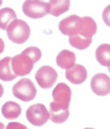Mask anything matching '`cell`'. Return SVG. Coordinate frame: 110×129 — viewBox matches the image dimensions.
I'll use <instances>...</instances> for the list:
<instances>
[{"label":"cell","mask_w":110,"mask_h":129,"mask_svg":"<svg viewBox=\"0 0 110 129\" xmlns=\"http://www.w3.org/2000/svg\"><path fill=\"white\" fill-rule=\"evenodd\" d=\"M69 44L73 47L77 48V49H86L91 44V39H84V38L75 35V37H69Z\"/></svg>","instance_id":"19"},{"label":"cell","mask_w":110,"mask_h":129,"mask_svg":"<svg viewBox=\"0 0 110 129\" xmlns=\"http://www.w3.org/2000/svg\"><path fill=\"white\" fill-rule=\"evenodd\" d=\"M96 60L102 66L110 67V45L102 44L96 49Z\"/></svg>","instance_id":"18"},{"label":"cell","mask_w":110,"mask_h":129,"mask_svg":"<svg viewBox=\"0 0 110 129\" xmlns=\"http://www.w3.org/2000/svg\"><path fill=\"white\" fill-rule=\"evenodd\" d=\"M84 129H94V128H84Z\"/></svg>","instance_id":"27"},{"label":"cell","mask_w":110,"mask_h":129,"mask_svg":"<svg viewBox=\"0 0 110 129\" xmlns=\"http://www.w3.org/2000/svg\"><path fill=\"white\" fill-rule=\"evenodd\" d=\"M75 60L76 56L75 54L70 51H61L56 56V63L59 67H61L62 69H70L72 67L75 66Z\"/></svg>","instance_id":"11"},{"label":"cell","mask_w":110,"mask_h":129,"mask_svg":"<svg viewBox=\"0 0 110 129\" xmlns=\"http://www.w3.org/2000/svg\"><path fill=\"white\" fill-rule=\"evenodd\" d=\"M48 4V14H52L54 17H59L62 13H65L70 7L69 0H52Z\"/></svg>","instance_id":"14"},{"label":"cell","mask_w":110,"mask_h":129,"mask_svg":"<svg viewBox=\"0 0 110 129\" xmlns=\"http://www.w3.org/2000/svg\"><path fill=\"white\" fill-rule=\"evenodd\" d=\"M70 99H72V90L68 86L61 82L58 83V86L53 90V103L58 106L60 108L68 109L69 103H70Z\"/></svg>","instance_id":"7"},{"label":"cell","mask_w":110,"mask_h":129,"mask_svg":"<svg viewBox=\"0 0 110 129\" xmlns=\"http://www.w3.org/2000/svg\"><path fill=\"white\" fill-rule=\"evenodd\" d=\"M49 120L54 123H63L69 117V109L60 108L55 106L53 102H50L49 106Z\"/></svg>","instance_id":"13"},{"label":"cell","mask_w":110,"mask_h":129,"mask_svg":"<svg viewBox=\"0 0 110 129\" xmlns=\"http://www.w3.org/2000/svg\"><path fill=\"white\" fill-rule=\"evenodd\" d=\"M97 31V25L93 18L90 17H83L82 18V25L80 29L79 35L84 38V39H91L93 35Z\"/></svg>","instance_id":"12"},{"label":"cell","mask_w":110,"mask_h":129,"mask_svg":"<svg viewBox=\"0 0 110 129\" xmlns=\"http://www.w3.org/2000/svg\"><path fill=\"white\" fill-rule=\"evenodd\" d=\"M22 12L32 19H40L48 14V4L39 0H27L22 5Z\"/></svg>","instance_id":"5"},{"label":"cell","mask_w":110,"mask_h":129,"mask_svg":"<svg viewBox=\"0 0 110 129\" xmlns=\"http://www.w3.org/2000/svg\"><path fill=\"white\" fill-rule=\"evenodd\" d=\"M88 76V72L82 64H75L70 69L66 71V78L69 82H72L74 85H81L86 81Z\"/></svg>","instance_id":"10"},{"label":"cell","mask_w":110,"mask_h":129,"mask_svg":"<svg viewBox=\"0 0 110 129\" xmlns=\"http://www.w3.org/2000/svg\"><path fill=\"white\" fill-rule=\"evenodd\" d=\"M81 25H82V18L79 15H70L60 21L59 29L65 35L75 37V35H79Z\"/></svg>","instance_id":"8"},{"label":"cell","mask_w":110,"mask_h":129,"mask_svg":"<svg viewBox=\"0 0 110 129\" xmlns=\"http://www.w3.org/2000/svg\"><path fill=\"white\" fill-rule=\"evenodd\" d=\"M7 37L14 44H25L31 35V28L27 22L17 19L7 27Z\"/></svg>","instance_id":"1"},{"label":"cell","mask_w":110,"mask_h":129,"mask_svg":"<svg viewBox=\"0 0 110 129\" xmlns=\"http://www.w3.org/2000/svg\"><path fill=\"white\" fill-rule=\"evenodd\" d=\"M4 95V87L1 86V83H0V98Z\"/></svg>","instance_id":"24"},{"label":"cell","mask_w":110,"mask_h":129,"mask_svg":"<svg viewBox=\"0 0 110 129\" xmlns=\"http://www.w3.org/2000/svg\"><path fill=\"white\" fill-rule=\"evenodd\" d=\"M26 117L31 124L35 127H40L43 126L49 120V112L42 103H35L27 109Z\"/></svg>","instance_id":"3"},{"label":"cell","mask_w":110,"mask_h":129,"mask_svg":"<svg viewBox=\"0 0 110 129\" xmlns=\"http://www.w3.org/2000/svg\"><path fill=\"white\" fill-rule=\"evenodd\" d=\"M1 113L3 116L7 120H15L19 117L21 114V107L18 105L17 102L13 101H7L6 103H4L3 108H1Z\"/></svg>","instance_id":"15"},{"label":"cell","mask_w":110,"mask_h":129,"mask_svg":"<svg viewBox=\"0 0 110 129\" xmlns=\"http://www.w3.org/2000/svg\"><path fill=\"white\" fill-rule=\"evenodd\" d=\"M14 20H17V13L10 7H5L0 10V28L7 29Z\"/></svg>","instance_id":"17"},{"label":"cell","mask_w":110,"mask_h":129,"mask_svg":"<svg viewBox=\"0 0 110 129\" xmlns=\"http://www.w3.org/2000/svg\"><path fill=\"white\" fill-rule=\"evenodd\" d=\"M90 87L96 95L104 96L110 93V78L103 73L94 75L90 82Z\"/></svg>","instance_id":"9"},{"label":"cell","mask_w":110,"mask_h":129,"mask_svg":"<svg viewBox=\"0 0 110 129\" xmlns=\"http://www.w3.org/2000/svg\"><path fill=\"white\" fill-rule=\"evenodd\" d=\"M6 129H27V127L18 122H11L7 124Z\"/></svg>","instance_id":"22"},{"label":"cell","mask_w":110,"mask_h":129,"mask_svg":"<svg viewBox=\"0 0 110 129\" xmlns=\"http://www.w3.org/2000/svg\"><path fill=\"white\" fill-rule=\"evenodd\" d=\"M0 129H6L5 128V124H4L3 122H0Z\"/></svg>","instance_id":"25"},{"label":"cell","mask_w":110,"mask_h":129,"mask_svg":"<svg viewBox=\"0 0 110 129\" xmlns=\"http://www.w3.org/2000/svg\"><path fill=\"white\" fill-rule=\"evenodd\" d=\"M102 19H103L104 24L110 27V5H108V6L104 8L103 13H102Z\"/></svg>","instance_id":"21"},{"label":"cell","mask_w":110,"mask_h":129,"mask_svg":"<svg viewBox=\"0 0 110 129\" xmlns=\"http://www.w3.org/2000/svg\"><path fill=\"white\" fill-rule=\"evenodd\" d=\"M11 66H12L13 73L17 76H25V75L29 74L32 72L33 66H34V62L32 61L31 58L22 51V53H20V54H18L12 58Z\"/></svg>","instance_id":"4"},{"label":"cell","mask_w":110,"mask_h":129,"mask_svg":"<svg viewBox=\"0 0 110 129\" xmlns=\"http://www.w3.org/2000/svg\"><path fill=\"white\" fill-rule=\"evenodd\" d=\"M24 52L31 58V60L33 62H38L41 59V51L38 47H28L26 49H24Z\"/></svg>","instance_id":"20"},{"label":"cell","mask_w":110,"mask_h":129,"mask_svg":"<svg viewBox=\"0 0 110 129\" xmlns=\"http://www.w3.org/2000/svg\"><path fill=\"white\" fill-rule=\"evenodd\" d=\"M1 4H3V1H1V0H0V6H1Z\"/></svg>","instance_id":"26"},{"label":"cell","mask_w":110,"mask_h":129,"mask_svg":"<svg viewBox=\"0 0 110 129\" xmlns=\"http://www.w3.org/2000/svg\"><path fill=\"white\" fill-rule=\"evenodd\" d=\"M58 79V73L50 66H42L35 73V80L38 85L43 89L52 88Z\"/></svg>","instance_id":"6"},{"label":"cell","mask_w":110,"mask_h":129,"mask_svg":"<svg viewBox=\"0 0 110 129\" xmlns=\"http://www.w3.org/2000/svg\"><path fill=\"white\" fill-rule=\"evenodd\" d=\"M4 49H5V42H4V40L0 38V54L4 52Z\"/></svg>","instance_id":"23"},{"label":"cell","mask_w":110,"mask_h":129,"mask_svg":"<svg viewBox=\"0 0 110 129\" xmlns=\"http://www.w3.org/2000/svg\"><path fill=\"white\" fill-rule=\"evenodd\" d=\"M109 73H110V67H109Z\"/></svg>","instance_id":"28"},{"label":"cell","mask_w":110,"mask_h":129,"mask_svg":"<svg viewBox=\"0 0 110 129\" xmlns=\"http://www.w3.org/2000/svg\"><path fill=\"white\" fill-rule=\"evenodd\" d=\"M12 58L6 56L3 60H0V79L3 81H12L17 78V75L12 71V66H11Z\"/></svg>","instance_id":"16"},{"label":"cell","mask_w":110,"mask_h":129,"mask_svg":"<svg viewBox=\"0 0 110 129\" xmlns=\"http://www.w3.org/2000/svg\"><path fill=\"white\" fill-rule=\"evenodd\" d=\"M13 95L24 102L32 101L36 95V88L29 79H21L12 88Z\"/></svg>","instance_id":"2"}]
</instances>
